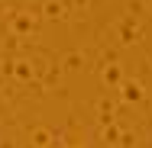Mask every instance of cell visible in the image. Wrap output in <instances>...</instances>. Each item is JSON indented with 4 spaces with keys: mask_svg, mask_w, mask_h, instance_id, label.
<instances>
[{
    "mask_svg": "<svg viewBox=\"0 0 152 148\" xmlns=\"http://www.w3.org/2000/svg\"><path fill=\"white\" fill-rule=\"evenodd\" d=\"M0 3H7V0H0Z\"/></svg>",
    "mask_w": 152,
    "mask_h": 148,
    "instance_id": "obj_1",
    "label": "cell"
}]
</instances>
